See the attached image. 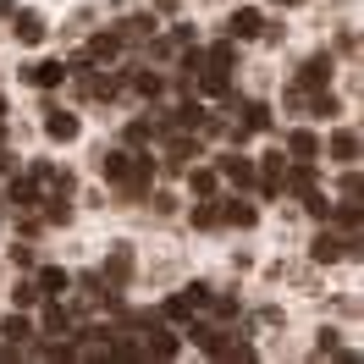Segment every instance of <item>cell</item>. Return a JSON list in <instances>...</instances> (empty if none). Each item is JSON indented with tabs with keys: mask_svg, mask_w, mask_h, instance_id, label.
Returning a JSON list of instances; mask_svg holds the SVG:
<instances>
[{
	"mask_svg": "<svg viewBox=\"0 0 364 364\" xmlns=\"http://www.w3.org/2000/svg\"><path fill=\"white\" fill-rule=\"evenodd\" d=\"M149 182H155V160H149V155H127V171L116 177V188H122L127 199H144Z\"/></svg>",
	"mask_w": 364,
	"mask_h": 364,
	"instance_id": "6da1fadb",
	"label": "cell"
},
{
	"mask_svg": "<svg viewBox=\"0 0 364 364\" xmlns=\"http://www.w3.org/2000/svg\"><path fill=\"white\" fill-rule=\"evenodd\" d=\"M205 293H210V287L193 282V287H182L177 298H166V320H193L199 309H205Z\"/></svg>",
	"mask_w": 364,
	"mask_h": 364,
	"instance_id": "7a4b0ae2",
	"label": "cell"
},
{
	"mask_svg": "<svg viewBox=\"0 0 364 364\" xmlns=\"http://www.w3.org/2000/svg\"><path fill=\"white\" fill-rule=\"evenodd\" d=\"M259 33H265V17H259V11H232V23H227V39L232 45H249V39H259Z\"/></svg>",
	"mask_w": 364,
	"mask_h": 364,
	"instance_id": "3957f363",
	"label": "cell"
},
{
	"mask_svg": "<svg viewBox=\"0 0 364 364\" xmlns=\"http://www.w3.org/2000/svg\"><path fill=\"white\" fill-rule=\"evenodd\" d=\"M315 188V160H293V166H282V193H309Z\"/></svg>",
	"mask_w": 364,
	"mask_h": 364,
	"instance_id": "277c9868",
	"label": "cell"
},
{
	"mask_svg": "<svg viewBox=\"0 0 364 364\" xmlns=\"http://www.w3.org/2000/svg\"><path fill=\"white\" fill-rule=\"evenodd\" d=\"M265 127H271V105H259V100H249V105H243V122L232 127V138L243 144L249 133H265Z\"/></svg>",
	"mask_w": 364,
	"mask_h": 364,
	"instance_id": "5b68a950",
	"label": "cell"
},
{
	"mask_svg": "<svg viewBox=\"0 0 364 364\" xmlns=\"http://www.w3.org/2000/svg\"><path fill=\"white\" fill-rule=\"evenodd\" d=\"M215 171H221L232 188H254V160H243V155H221V160H215Z\"/></svg>",
	"mask_w": 364,
	"mask_h": 364,
	"instance_id": "8992f818",
	"label": "cell"
},
{
	"mask_svg": "<svg viewBox=\"0 0 364 364\" xmlns=\"http://www.w3.org/2000/svg\"><path fill=\"white\" fill-rule=\"evenodd\" d=\"M11 33L23 45H45V17L39 11H11Z\"/></svg>",
	"mask_w": 364,
	"mask_h": 364,
	"instance_id": "52a82bcc",
	"label": "cell"
},
{
	"mask_svg": "<svg viewBox=\"0 0 364 364\" xmlns=\"http://www.w3.org/2000/svg\"><path fill=\"white\" fill-rule=\"evenodd\" d=\"M45 133L55 138V144H72V138H77V116H72V111H55V105H50V111H45Z\"/></svg>",
	"mask_w": 364,
	"mask_h": 364,
	"instance_id": "ba28073f",
	"label": "cell"
},
{
	"mask_svg": "<svg viewBox=\"0 0 364 364\" xmlns=\"http://www.w3.org/2000/svg\"><path fill=\"white\" fill-rule=\"evenodd\" d=\"M28 83H33V89H61V83H67V61H39V67H28Z\"/></svg>",
	"mask_w": 364,
	"mask_h": 364,
	"instance_id": "9c48e42d",
	"label": "cell"
},
{
	"mask_svg": "<svg viewBox=\"0 0 364 364\" xmlns=\"http://www.w3.org/2000/svg\"><path fill=\"white\" fill-rule=\"evenodd\" d=\"M33 287H39V298H61V293L72 287V276L61 271V265H45V271L33 276Z\"/></svg>",
	"mask_w": 364,
	"mask_h": 364,
	"instance_id": "30bf717a",
	"label": "cell"
},
{
	"mask_svg": "<svg viewBox=\"0 0 364 364\" xmlns=\"http://www.w3.org/2000/svg\"><path fill=\"white\" fill-rule=\"evenodd\" d=\"M320 83H331V55H309L298 72V89H320Z\"/></svg>",
	"mask_w": 364,
	"mask_h": 364,
	"instance_id": "8fae6325",
	"label": "cell"
},
{
	"mask_svg": "<svg viewBox=\"0 0 364 364\" xmlns=\"http://www.w3.org/2000/svg\"><path fill=\"white\" fill-rule=\"evenodd\" d=\"M188 188H193V199H210L221 188V171L215 166H188Z\"/></svg>",
	"mask_w": 364,
	"mask_h": 364,
	"instance_id": "7c38bea8",
	"label": "cell"
},
{
	"mask_svg": "<svg viewBox=\"0 0 364 364\" xmlns=\"http://www.w3.org/2000/svg\"><path fill=\"white\" fill-rule=\"evenodd\" d=\"M309 259H315V265H337L342 259V237L337 232H320L315 243H309Z\"/></svg>",
	"mask_w": 364,
	"mask_h": 364,
	"instance_id": "4fadbf2b",
	"label": "cell"
},
{
	"mask_svg": "<svg viewBox=\"0 0 364 364\" xmlns=\"http://www.w3.org/2000/svg\"><path fill=\"white\" fill-rule=\"evenodd\" d=\"M315 155H320V138L309 133V127L287 133V160H315Z\"/></svg>",
	"mask_w": 364,
	"mask_h": 364,
	"instance_id": "5bb4252c",
	"label": "cell"
},
{
	"mask_svg": "<svg viewBox=\"0 0 364 364\" xmlns=\"http://www.w3.org/2000/svg\"><path fill=\"white\" fill-rule=\"evenodd\" d=\"M116 39H122V45H144V39H155V17H127V23L116 28Z\"/></svg>",
	"mask_w": 364,
	"mask_h": 364,
	"instance_id": "9a60e30c",
	"label": "cell"
},
{
	"mask_svg": "<svg viewBox=\"0 0 364 364\" xmlns=\"http://www.w3.org/2000/svg\"><path fill=\"white\" fill-rule=\"evenodd\" d=\"M45 331H50V337H72V309L61 304V298H50V309H45Z\"/></svg>",
	"mask_w": 364,
	"mask_h": 364,
	"instance_id": "2e32d148",
	"label": "cell"
},
{
	"mask_svg": "<svg viewBox=\"0 0 364 364\" xmlns=\"http://www.w3.org/2000/svg\"><path fill=\"white\" fill-rule=\"evenodd\" d=\"M127 276H133V254H127V249H116V254H111V265H105V276H100V282H105V287H122Z\"/></svg>",
	"mask_w": 364,
	"mask_h": 364,
	"instance_id": "e0dca14e",
	"label": "cell"
},
{
	"mask_svg": "<svg viewBox=\"0 0 364 364\" xmlns=\"http://www.w3.org/2000/svg\"><path fill=\"white\" fill-rule=\"evenodd\" d=\"M193 227H199V232H215V227H221V199H215V193L193 205Z\"/></svg>",
	"mask_w": 364,
	"mask_h": 364,
	"instance_id": "ac0fdd59",
	"label": "cell"
},
{
	"mask_svg": "<svg viewBox=\"0 0 364 364\" xmlns=\"http://www.w3.org/2000/svg\"><path fill=\"white\" fill-rule=\"evenodd\" d=\"M83 55H89V61H116V55H122V39H116V33H94Z\"/></svg>",
	"mask_w": 364,
	"mask_h": 364,
	"instance_id": "d6986e66",
	"label": "cell"
},
{
	"mask_svg": "<svg viewBox=\"0 0 364 364\" xmlns=\"http://www.w3.org/2000/svg\"><path fill=\"white\" fill-rule=\"evenodd\" d=\"M331 160L353 166V160H359V133H348V127H342V133H331Z\"/></svg>",
	"mask_w": 364,
	"mask_h": 364,
	"instance_id": "ffe728a7",
	"label": "cell"
},
{
	"mask_svg": "<svg viewBox=\"0 0 364 364\" xmlns=\"http://www.w3.org/2000/svg\"><path fill=\"white\" fill-rule=\"evenodd\" d=\"M144 353H155V359H177L182 342L171 337V331H149V342H144Z\"/></svg>",
	"mask_w": 364,
	"mask_h": 364,
	"instance_id": "44dd1931",
	"label": "cell"
},
{
	"mask_svg": "<svg viewBox=\"0 0 364 364\" xmlns=\"http://www.w3.org/2000/svg\"><path fill=\"white\" fill-rule=\"evenodd\" d=\"M221 221H227V227H254L259 215H254V205H237V199H227V205H221Z\"/></svg>",
	"mask_w": 364,
	"mask_h": 364,
	"instance_id": "7402d4cb",
	"label": "cell"
},
{
	"mask_svg": "<svg viewBox=\"0 0 364 364\" xmlns=\"http://www.w3.org/2000/svg\"><path fill=\"white\" fill-rule=\"evenodd\" d=\"M11 205H17V210L39 205V182H33V177H17V182H11Z\"/></svg>",
	"mask_w": 364,
	"mask_h": 364,
	"instance_id": "603a6c76",
	"label": "cell"
},
{
	"mask_svg": "<svg viewBox=\"0 0 364 364\" xmlns=\"http://www.w3.org/2000/svg\"><path fill=\"white\" fill-rule=\"evenodd\" d=\"M0 337H6L11 348H17V342H28V337H33V326H28L23 315H6V320H0Z\"/></svg>",
	"mask_w": 364,
	"mask_h": 364,
	"instance_id": "cb8c5ba5",
	"label": "cell"
},
{
	"mask_svg": "<svg viewBox=\"0 0 364 364\" xmlns=\"http://www.w3.org/2000/svg\"><path fill=\"white\" fill-rule=\"evenodd\" d=\"M304 210L315 215L320 227H331V199H326V193H315V188H309V193H304Z\"/></svg>",
	"mask_w": 364,
	"mask_h": 364,
	"instance_id": "d4e9b609",
	"label": "cell"
},
{
	"mask_svg": "<svg viewBox=\"0 0 364 364\" xmlns=\"http://www.w3.org/2000/svg\"><path fill=\"white\" fill-rule=\"evenodd\" d=\"M122 171H127V149H111V155H100V177H105V182H116Z\"/></svg>",
	"mask_w": 364,
	"mask_h": 364,
	"instance_id": "484cf974",
	"label": "cell"
},
{
	"mask_svg": "<svg viewBox=\"0 0 364 364\" xmlns=\"http://www.w3.org/2000/svg\"><path fill=\"white\" fill-rule=\"evenodd\" d=\"M105 359H122V364H133V359H144V348H138V342H111V348H105Z\"/></svg>",
	"mask_w": 364,
	"mask_h": 364,
	"instance_id": "4316f807",
	"label": "cell"
},
{
	"mask_svg": "<svg viewBox=\"0 0 364 364\" xmlns=\"http://www.w3.org/2000/svg\"><path fill=\"white\" fill-rule=\"evenodd\" d=\"M11 304H17V309H33V304H39V287H33V282H17V287H11Z\"/></svg>",
	"mask_w": 364,
	"mask_h": 364,
	"instance_id": "83f0119b",
	"label": "cell"
},
{
	"mask_svg": "<svg viewBox=\"0 0 364 364\" xmlns=\"http://www.w3.org/2000/svg\"><path fill=\"white\" fill-rule=\"evenodd\" d=\"M309 111H315V116H337V94H331V89H320L315 100H309Z\"/></svg>",
	"mask_w": 364,
	"mask_h": 364,
	"instance_id": "f1b7e54d",
	"label": "cell"
},
{
	"mask_svg": "<svg viewBox=\"0 0 364 364\" xmlns=\"http://www.w3.org/2000/svg\"><path fill=\"white\" fill-rule=\"evenodd\" d=\"M205 304H210V309H215L221 320H232V315H237V298H215V293H205Z\"/></svg>",
	"mask_w": 364,
	"mask_h": 364,
	"instance_id": "f546056e",
	"label": "cell"
},
{
	"mask_svg": "<svg viewBox=\"0 0 364 364\" xmlns=\"http://www.w3.org/2000/svg\"><path fill=\"white\" fill-rule=\"evenodd\" d=\"M133 89H138V94H149V100H155V94H160V77H155V72H138V77H133Z\"/></svg>",
	"mask_w": 364,
	"mask_h": 364,
	"instance_id": "4dcf8cb0",
	"label": "cell"
},
{
	"mask_svg": "<svg viewBox=\"0 0 364 364\" xmlns=\"http://www.w3.org/2000/svg\"><path fill=\"white\" fill-rule=\"evenodd\" d=\"M149 138H155V127H149V122H133V127H127V144H149Z\"/></svg>",
	"mask_w": 364,
	"mask_h": 364,
	"instance_id": "1f68e13d",
	"label": "cell"
},
{
	"mask_svg": "<svg viewBox=\"0 0 364 364\" xmlns=\"http://www.w3.org/2000/svg\"><path fill=\"white\" fill-rule=\"evenodd\" d=\"M11 11H17V0H0V17H11Z\"/></svg>",
	"mask_w": 364,
	"mask_h": 364,
	"instance_id": "d6a6232c",
	"label": "cell"
},
{
	"mask_svg": "<svg viewBox=\"0 0 364 364\" xmlns=\"http://www.w3.org/2000/svg\"><path fill=\"white\" fill-rule=\"evenodd\" d=\"M276 6H304V0H276Z\"/></svg>",
	"mask_w": 364,
	"mask_h": 364,
	"instance_id": "836d02e7",
	"label": "cell"
},
{
	"mask_svg": "<svg viewBox=\"0 0 364 364\" xmlns=\"http://www.w3.org/2000/svg\"><path fill=\"white\" fill-rule=\"evenodd\" d=\"M0 116H6V100H0Z\"/></svg>",
	"mask_w": 364,
	"mask_h": 364,
	"instance_id": "e575fe53",
	"label": "cell"
}]
</instances>
